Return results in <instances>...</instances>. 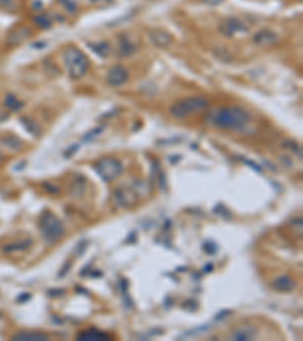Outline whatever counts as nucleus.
Masks as SVG:
<instances>
[{"label":"nucleus","mask_w":303,"mask_h":341,"mask_svg":"<svg viewBox=\"0 0 303 341\" xmlns=\"http://www.w3.org/2000/svg\"><path fill=\"white\" fill-rule=\"evenodd\" d=\"M62 59H64L65 68L71 79L76 81L87 75V71L90 68V61L87 55L82 50H79L78 47H74V46L67 47L62 53Z\"/></svg>","instance_id":"f03ea898"},{"label":"nucleus","mask_w":303,"mask_h":341,"mask_svg":"<svg viewBox=\"0 0 303 341\" xmlns=\"http://www.w3.org/2000/svg\"><path fill=\"white\" fill-rule=\"evenodd\" d=\"M3 161V155H2V152H0V162Z\"/></svg>","instance_id":"7c9ffc66"},{"label":"nucleus","mask_w":303,"mask_h":341,"mask_svg":"<svg viewBox=\"0 0 303 341\" xmlns=\"http://www.w3.org/2000/svg\"><path fill=\"white\" fill-rule=\"evenodd\" d=\"M91 3H112V0H90Z\"/></svg>","instance_id":"c756f323"},{"label":"nucleus","mask_w":303,"mask_h":341,"mask_svg":"<svg viewBox=\"0 0 303 341\" xmlns=\"http://www.w3.org/2000/svg\"><path fill=\"white\" fill-rule=\"evenodd\" d=\"M88 47L91 50L99 55L100 58H108L111 53V46L106 41H97V43H88Z\"/></svg>","instance_id":"f3484780"},{"label":"nucleus","mask_w":303,"mask_h":341,"mask_svg":"<svg viewBox=\"0 0 303 341\" xmlns=\"http://www.w3.org/2000/svg\"><path fill=\"white\" fill-rule=\"evenodd\" d=\"M244 162H246L247 165H250V167H253V168L256 170V172H259V173L262 172V167H259V165H256L255 162H252V161H246V159H244Z\"/></svg>","instance_id":"c85d7f7f"},{"label":"nucleus","mask_w":303,"mask_h":341,"mask_svg":"<svg viewBox=\"0 0 303 341\" xmlns=\"http://www.w3.org/2000/svg\"><path fill=\"white\" fill-rule=\"evenodd\" d=\"M247 31H249V28L246 26V24H243L238 18H235V17L226 18L220 24V32L224 37H227V38H232L235 34H244Z\"/></svg>","instance_id":"423d86ee"},{"label":"nucleus","mask_w":303,"mask_h":341,"mask_svg":"<svg viewBox=\"0 0 303 341\" xmlns=\"http://www.w3.org/2000/svg\"><path fill=\"white\" fill-rule=\"evenodd\" d=\"M284 147H288V149H291L294 153H297V155H299V158H302V150H300V146H299L296 141H285V143H284Z\"/></svg>","instance_id":"a878e982"},{"label":"nucleus","mask_w":303,"mask_h":341,"mask_svg":"<svg viewBox=\"0 0 303 341\" xmlns=\"http://www.w3.org/2000/svg\"><path fill=\"white\" fill-rule=\"evenodd\" d=\"M35 24L38 28H43V29H49L50 26H52V20H50V17L47 14H40L34 18Z\"/></svg>","instance_id":"5701e85b"},{"label":"nucleus","mask_w":303,"mask_h":341,"mask_svg":"<svg viewBox=\"0 0 303 341\" xmlns=\"http://www.w3.org/2000/svg\"><path fill=\"white\" fill-rule=\"evenodd\" d=\"M128 79H129V71L121 64L111 67L106 75V81L111 87H121L128 82Z\"/></svg>","instance_id":"0eeeda50"},{"label":"nucleus","mask_w":303,"mask_h":341,"mask_svg":"<svg viewBox=\"0 0 303 341\" xmlns=\"http://www.w3.org/2000/svg\"><path fill=\"white\" fill-rule=\"evenodd\" d=\"M3 105H5L9 111L17 112V111H20V109L23 108V105H24V103L18 99V97H17L15 94L8 93V94L5 96V99H3Z\"/></svg>","instance_id":"6ab92c4d"},{"label":"nucleus","mask_w":303,"mask_h":341,"mask_svg":"<svg viewBox=\"0 0 303 341\" xmlns=\"http://www.w3.org/2000/svg\"><path fill=\"white\" fill-rule=\"evenodd\" d=\"M87 190V184L84 179H74L73 184H71V188H70V193H71V196L73 197H81L84 196V193Z\"/></svg>","instance_id":"4be33fe9"},{"label":"nucleus","mask_w":303,"mask_h":341,"mask_svg":"<svg viewBox=\"0 0 303 341\" xmlns=\"http://www.w3.org/2000/svg\"><path fill=\"white\" fill-rule=\"evenodd\" d=\"M58 2L62 5V8L70 12V14H76L78 12V5H76L74 0H58Z\"/></svg>","instance_id":"b1692460"},{"label":"nucleus","mask_w":303,"mask_h":341,"mask_svg":"<svg viewBox=\"0 0 303 341\" xmlns=\"http://www.w3.org/2000/svg\"><path fill=\"white\" fill-rule=\"evenodd\" d=\"M20 125L26 129L29 134H32V135H35V137H38L40 134H41V126L37 123L35 120H32V118H29V117H20Z\"/></svg>","instance_id":"a211bd4d"},{"label":"nucleus","mask_w":303,"mask_h":341,"mask_svg":"<svg viewBox=\"0 0 303 341\" xmlns=\"http://www.w3.org/2000/svg\"><path fill=\"white\" fill-rule=\"evenodd\" d=\"M256 335H258L256 328H253L252 325H243V326H238L235 331H232L229 338L234 341H247V340H253Z\"/></svg>","instance_id":"f8f14e48"},{"label":"nucleus","mask_w":303,"mask_h":341,"mask_svg":"<svg viewBox=\"0 0 303 341\" xmlns=\"http://www.w3.org/2000/svg\"><path fill=\"white\" fill-rule=\"evenodd\" d=\"M32 246V240H24V241H15V243H9L8 246L3 247L5 252H23L28 250Z\"/></svg>","instance_id":"aec40b11"},{"label":"nucleus","mask_w":303,"mask_h":341,"mask_svg":"<svg viewBox=\"0 0 303 341\" xmlns=\"http://www.w3.org/2000/svg\"><path fill=\"white\" fill-rule=\"evenodd\" d=\"M147 37H149V41L158 49H167L173 43L171 35L164 29H152V31H149Z\"/></svg>","instance_id":"1a4fd4ad"},{"label":"nucleus","mask_w":303,"mask_h":341,"mask_svg":"<svg viewBox=\"0 0 303 341\" xmlns=\"http://www.w3.org/2000/svg\"><path fill=\"white\" fill-rule=\"evenodd\" d=\"M205 120L208 125L218 129L243 131L250 125L252 115L241 106H220L209 109Z\"/></svg>","instance_id":"f257e3e1"},{"label":"nucleus","mask_w":303,"mask_h":341,"mask_svg":"<svg viewBox=\"0 0 303 341\" xmlns=\"http://www.w3.org/2000/svg\"><path fill=\"white\" fill-rule=\"evenodd\" d=\"M0 143H2L3 147H6L9 150H14V152L21 147V140L17 138L15 135H6V137H3L2 140H0Z\"/></svg>","instance_id":"412c9836"},{"label":"nucleus","mask_w":303,"mask_h":341,"mask_svg":"<svg viewBox=\"0 0 303 341\" xmlns=\"http://www.w3.org/2000/svg\"><path fill=\"white\" fill-rule=\"evenodd\" d=\"M112 200L120 208H128V206H132V205L137 203L138 196H137L135 191H132L129 188H118V190L114 191Z\"/></svg>","instance_id":"6e6552de"},{"label":"nucleus","mask_w":303,"mask_h":341,"mask_svg":"<svg viewBox=\"0 0 303 341\" xmlns=\"http://www.w3.org/2000/svg\"><path fill=\"white\" fill-rule=\"evenodd\" d=\"M137 52V46L129 40L128 35H118V55L123 58H128Z\"/></svg>","instance_id":"4468645a"},{"label":"nucleus","mask_w":303,"mask_h":341,"mask_svg":"<svg viewBox=\"0 0 303 341\" xmlns=\"http://www.w3.org/2000/svg\"><path fill=\"white\" fill-rule=\"evenodd\" d=\"M209 106V102L206 97L203 96H191V97H185V99L176 102L170 106V115L173 118H187L191 117L194 114H199L202 111H206Z\"/></svg>","instance_id":"7ed1b4c3"},{"label":"nucleus","mask_w":303,"mask_h":341,"mask_svg":"<svg viewBox=\"0 0 303 341\" xmlns=\"http://www.w3.org/2000/svg\"><path fill=\"white\" fill-rule=\"evenodd\" d=\"M12 341H47L49 335L43 332H29V331H21L11 337Z\"/></svg>","instance_id":"2eb2a0df"},{"label":"nucleus","mask_w":303,"mask_h":341,"mask_svg":"<svg viewBox=\"0 0 303 341\" xmlns=\"http://www.w3.org/2000/svg\"><path fill=\"white\" fill-rule=\"evenodd\" d=\"M277 40H279V37L270 29H261L252 37V41H253V44H256L258 47H270L276 44Z\"/></svg>","instance_id":"9d476101"},{"label":"nucleus","mask_w":303,"mask_h":341,"mask_svg":"<svg viewBox=\"0 0 303 341\" xmlns=\"http://www.w3.org/2000/svg\"><path fill=\"white\" fill-rule=\"evenodd\" d=\"M202 2L206 3V5H211V6H217V5L223 3L224 0H202Z\"/></svg>","instance_id":"cd10ccee"},{"label":"nucleus","mask_w":303,"mask_h":341,"mask_svg":"<svg viewBox=\"0 0 303 341\" xmlns=\"http://www.w3.org/2000/svg\"><path fill=\"white\" fill-rule=\"evenodd\" d=\"M94 170L105 182H112L121 176L124 168H123V164L120 159L112 158V156H106V158L99 159L94 164Z\"/></svg>","instance_id":"39448f33"},{"label":"nucleus","mask_w":303,"mask_h":341,"mask_svg":"<svg viewBox=\"0 0 303 341\" xmlns=\"http://www.w3.org/2000/svg\"><path fill=\"white\" fill-rule=\"evenodd\" d=\"M32 35V31L28 26H18L15 29H12L8 37H6V44L8 46H17L21 44L24 40H28Z\"/></svg>","instance_id":"9b49d317"},{"label":"nucleus","mask_w":303,"mask_h":341,"mask_svg":"<svg viewBox=\"0 0 303 341\" xmlns=\"http://www.w3.org/2000/svg\"><path fill=\"white\" fill-rule=\"evenodd\" d=\"M112 337L109 334H105V332H100L94 328L91 329H87L81 334H78V340H82V341H88V340H94V341H102V340H111Z\"/></svg>","instance_id":"dca6fc26"},{"label":"nucleus","mask_w":303,"mask_h":341,"mask_svg":"<svg viewBox=\"0 0 303 341\" xmlns=\"http://www.w3.org/2000/svg\"><path fill=\"white\" fill-rule=\"evenodd\" d=\"M40 231H41L43 240L47 243V244H55V243H58L65 234L64 223L50 211L43 212V215L40 218Z\"/></svg>","instance_id":"20e7f679"},{"label":"nucleus","mask_w":303,"mask_h":341,"mask_svg":"<svg viewBox=\"0 0 303 341\" xmlns=\"http://www.w3.org/2000/svg\"><path fill=\"white\" fill-rule=\"evenodd\" d=\"M100 132H103V128H97V129H94V131L88 132V134L84 137V140H93V138L99 137V135H100Z\"/></svg>","instance_id":"bb28decb"},{"label":"nucleus","mask_w":303,"mask_h":341,"mask_svg":"<svg viewBox=\"0 0 303 341\" xmlns=\"http://www.w3.org/2000/svg\"><path fill=\"white\" fill-rule=\"evenodd\" d=\"M0 8L6 11H14L17 8V0H0Z\"/></svg>","instance_id":"393cba45"},{"label":"nucleus","mask_w":303,"mask_h":341,"mask_svg":"<svg viewBox=\"0 0 303 341\" xmlns=\"http://www.w3.org/2000/svg\"><path fill=\"white\" fill-rule=\"evenodd\" d=\"M271 287L279 291V293H290L296 288V282L291 276L288 275H282V276H277L271 281Z\"/></svg>","instance_id":"ddd939ff"}]
</instances>
